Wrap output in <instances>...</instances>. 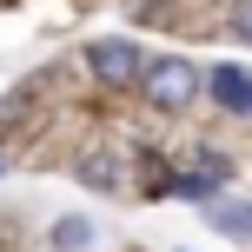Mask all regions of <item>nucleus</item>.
Returning a JSON list of instances; mask_svg holds the SVG:
<instances>
[{
  "mask_svg": "<svg viewBox=\"0 0 252 252\" xmlns=\"http://www.w3.org/2000/svg\"><path fill=\"white\" fill-rule=\"evenodd\" d=\"M80 179H87L93 192H113L120 186V159H100V153H93V159H80Z\"/></svg>",
  "mask_w": 252,
  "mask_h": 252,
  "instance_id": "7",
  "label": "nucleus"
},
{
  "mask_svg": "<svg viewBox=\"0 0 252 252\" xmlns=\"http://www.w3.org/2000/svg\"><path fill=\"white\" fill-rule=\"evenodd\" d=\"M226 33H232V40H246V47H252V0H239V7H232Z\"/></svg>",
  "mask_w": 252,
  "mask_h": 252,
  "instance_id": "8",
  "label": "nucleus"
},
{
  "mask_svg": "<svg viewBox=\"0 0 252 252\" xmlns=\"http://www.w3.org/2000/svg\"><path fill=\"white\" fill-rule=\"evenodd\" d=\"M206 87H213V100L226 106V113H252V73H239V66H213Z\"/></svg>",
  "mask_w": 252,
  "mask_h": 252,
  "instance_id": "4",
  "label": "nucleus"
},
{
  "mask_svg": "<svg viewBox=\"0 0 252 252\" xmlns=\"http://www.w3.org/2000/svg\"><path fill=\"white\" fill-rule=\"evenodd\" d=\"M40 93H47V73H33V80H20V87L7 93V100H0V133H13V126H20L27 113H33V100Z\"/></svg>",
  "mask_w": 252,
  "mask_h": 252,
  "instance_id": "5",
  "label": "nucleus"
},
{
  "mask_svg": "<svg viewBox=\"0 0 252 252\" xmlns=\"http://www.w3.org/2000/svg\"><path fill=\"white\" fill-rule=\"evenodd\" d=\"M47 239H53V252H87V246H93V226H87L80 213H66V219H53Z\"/></svg>",
  "mask_w": 252,
  "mask_h": 252,
  "instance_id": "6",
  "label": "nucleus"
},
{
  "mask_svg": "<svg viewBox=\"0 0 252 252\" xmlns=\"http://www.w3.org/2000/svg\"><path fill=\"white\" fill-rule=\"evenodd\" d=\"M139 87H146V100L159 106V113H179V106H192V93L206 87V73H199L192 60H179V53H166V60L146 66V80H139Z\"/></svg>",
  "mask_w": 252,
  "mask_h": 252,
  "instance_id": "1",
  "label": "nucleus"
},
{
  "mask_svg": "<svg viewBox=\"0 0 252 252\" xmlns=\"http://www.w3.org/2000/svg\"><path fill=\"white\" fill-rule=\"evenodd\" d=\"M87 73L100 80V87H139V80H146V53H139L133 40H93L87 47Z\"/></svg>",
  "mask_w": 252,
  "mask_h": 252,
  "instance_id": "2",
  "label": "nucleus"
},
{
  "mask_svg": "<svg viewBox=\"0 0 252 252\" xmlns=\"http://www.w3.org/2000/svg\"><path fill=\"white\" fill-rule=\"evenodd\" d=\"M206 226H213L219 239L252 246V206H246V199H206Z\"/></svg>",
  "mask_w": 252,
  "mask_h": 252,
  "instance_id": "3",
  "label": "nucleus"
}]
</instances>
